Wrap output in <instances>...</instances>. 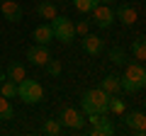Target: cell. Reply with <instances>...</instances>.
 Returning a JSON list of instances; mask_svg holds the SVG:
<instances>
[{"instance_id": "cell-23", "label": "cell", "mask_w": 146, "mask_h": 136, "mask_svg": "<svg viewBox=\"0 0 146 136\" xmlns=\"http://www.w3.org/2000/svg\"><path fill=\"white\" fill-rule=\"evenodd\" d=\"M44 68H46V73L49 75H61V61H56V58H49L46 63H44Z\"/></svg>"}, {"instance_id": "cell-22", "label": "cell", "mask_w": 146, "mask_h": 136, "mask_svg": "<svg viewBox=\"0 0 146 136\" xmlns=\"http://www.w3.org/2000/svg\"><path fill=\"white\" fill-rule=\"evenodd\" d=\"M61 129H63V126H61V121H58V119H46V124H44V134H49V136H56V134H61Z\"/></svg>"}, {"instance_id": "cell-13", "label": "cell", "mask_w": 146, "mask_h": 136, "mask_svg": "<svg viewBox=\"0 0 146 136\" xmlns=\"http://www.w3.org/2000/svg\"><path fill=\"white\" fill-rule=\"evenodd\" d=\"M88 134L90 136H110V134H115V121L110 119L107 114H102V117H100V121L88 131Z\"/></svg>"}, {"instance_id": "cell-25", "label": "cell", "mask_w": 146, "mask_h": 136, "mask_svg": "<svg viewBox=\"0 0 146 136\" xmlns=\"http://www.w3.org/2000/svg\"><path fill=\"white\" fill-rule=\"evenodd\" d=\"M3 80H5V73H3V71H0V83H3Z\"/></svg>"}, {"instance_id": "cell-9", "label": "cell", "mask_w": 146, "mask_h": 136, "mask_svg": "<svg viewBox=\"0 0 146 136\" xmlns=\"http://www.w3.org/2000/svg\"><path fill=\"white\" fill-rule=\"evenodd\" d=\"M80 46H83L85 53H90V56H98V53L105 49V39L98 37V34H90V32H88V34L83 37V42H80Z\"/></svg>"}, {"instance_id": "cell-3", "label": "cell", "mask_w": 146, "mask_h": 136, "mask_svg": "<svg viewBox=\"0 0 146 136\" xmlns=\"http://www.w3.org/2000/svg\"><path fill=\"white\" fill-rule=\"evenodd\" d=\"M17 97L25 102V105H39L44 100V88L36 80H29V78H22L17 83Z\"/></svg>"}, {"instance_id": "cell-14", "label": "cell", "mask_w": 146, "mask_h": 136, "mask_svg": "<svg viewBox=\"0 0 146 136\" xmlns=\"http://www.w3.org/2000/svg\"><path fill=\"white\" fill-rule=\"evenodd\" d=\"M5 78H7V80H15V83H20L22 78H27V68H25V63H20V61H10V66L5 68Z\"/></svg>"}, {"instance_id": "cell-12", "label": "cell", "mask_w": 146, "mask_h": 136, "mask_svg": "<svg viewBox=\"0 0 146 136\" xmlns=\"http://www.w3.org/2000/svg\"><path fill=\"white\" fill-rule=\"evenodd\" d=\"M32 39H34L36 44H44V46H49V44L54 42V29H51V24H39V27H34V32H32Z\"/></svg>"}, {"instance_id": "cell-19", "label": "cell", "mask_w": 146, "mask_h": 136, "mask_svg": "<svg viewBox=\"0 0 146 136\" xmlns=\"http://www.w3.org/2000/svg\"><path fill=\"white\" fill-rule=\"evenodd\" d=\"M131 53H134L136 61H144L146 58V44H144V37H136L134 44H131Z\"/></svg>"}, {"instance_id": "cell-24", "label": "cell", "mask_w": 146, "mask_h": 136, "mask_svg": "<svg viewBox=\"0 0 146 136\" xmlns=\"http://www.w3.org/2000/svg\"><path fill=\"white\" fill-rule=\"evenodd\" d=\"M73 29H76V34L85 37V34L90 32V20H78V24H73Z\"/></svg>"}, {"instance_id": "cell-18", "label": "cell", "mask_w": 146, "mask_h": 136, "mask_svg": "<svg viewBox=\"0 0 146 136\" xmlns=\"http://www.w3.org/2000/svg\"><path fill=\"white\" fill-rule=\"evenodd\" d=\"M0 95H3V97H7V100H15V97H17V83L5 78L3 83H0Z\"/></svg>"}, {"instance_id": "cell-20", "label": "cell", "mask_w": 146, "mask_h": 136, "mask_svg": "<svg viewBox=\"0 0 146 136\" xmlns=\"http://www.w3.org/2000/svg\"><path fill=\"white\" fill-rule=\"evenodd\" d=\"M73 5H76L78 12H93L100 5V0H73Z\"/></svg>"}, {"instance_id": "cell-6", "label": "cell", "mask_w": 146, "mask_h": 136, "mask_svg": "<svg viewBox=\"0 0 146 136\" xmlns=\"http://www.w3.org/2000/svg\"><path fill=\"white\" fill-rule=\"evenodd\" d=\"M90 22H95L100 29H107V27L115 22V10H112V5L100 3V5L93 10V20H90Z\"/></svg>"}, {"instance_id": "cell-10", "label": "cell", "mask_w": 146, "mask_h": 136, "mask_svg": "<svg viewBox=\"0 0 146 136\" xmlns=\"http://www.w3.org/2000/svg\"><path fill=\"white\" fill-rule=\"evenodd\" d=\"M136 17H139V12H136V7H131V5H119L115 10V20H119L124 27H131L136 22Z\"/></svg>"}, {"instance_id": "cell-7", "label": "cell", "mask_w": 146, "mask_h": 136, "mask_svg": "<svg viewBox=\"0 0 146 136\" xmlns=\"http://www.w3.org/2000/svg\"><path fill=\"white\" fill-rule=\"evenodd\" d=\"M124 124L129 126V131H134L136 136L146 134V114L144 112H127L124 114Z\"/></svg>"}, {"instance_id": "cell-17", "label": "cell", "mask_w": 146, "mask_h": 136, "mask_svg": "<svg viewBox=\"0 0 146 136\" xmlns=\"http://www.w3.org/2000/svg\"><path fill=\"white\" fill-rule=\"evenodd\" d=\"M15 119V107L10 105V100L0 95V121H10Z\"/></svg>"}, {"instance_id": "cell-8", "label": "cell", "mask_w": 146, "mask_h": 136, "mask_svg": "<svg viewBox=\"0 0 146 136\" xmlns=\"http://www.w3.org/2000/svg\"><path fill=\"white\" fill-rule=\"evenodd\" d=\"M49 58H51V51H49V46H44V44H34V46L27 49V61H29L32 66H44Z\"/></svg>"}, {"instance_id": "cell-4", "label": "cell", "mask_w": 146, "mask_h": 136, "mask_svg": "<svg viewBox=\"0 0 146 136\" xmlns=\"http://www.w3.org/2000/svg\"><path fill=\"white\" fill-rule=\"evenodd\" d=\"M51 29H54V39H58V42H63V44H71L73 42V37H76V29H73V22L68 20V17H63V15H56V17H51Z\"/></svg>"}, {"instance_id": "cell-2", "label": "cell", "mask_w": 146, "mask_h": 136, "mask_svg": "<svg viewBox=\"0 0 146 136\" xmlns=\"http://www.w3.org/2000/svg\"><path fill=\"white\" fill-rule=\"evenodd\" d=\"M110 97L102 88H93V90H85L83 97H80V107H83L85 114L90 112H98V114H107L110 112Z\"/></svg>"}, {"instance_id": "cell-1", "label": "cell", "mask_w": 146, "mask_h": 136, "mask_svg": "<svg viewBox=\"0 0 146 136\" xmlns=\"http://www.w3.org/2000/svg\"><path fill=\"white\" fill-rule=\"evenodd\" d=\"M124 75L119 78V88L124 92H139L141 88L146 85V68L141 61H134V63H124Z\"/></svg>"}, {"instance_id": "cell-28", "label": "cell", "mask_w": 146, "mask_h": 136, "mask_svg": "<svg viewBox=\"0 0 146 136\" xmlns=\"http://www.w3.org/2000/svg\"><path fill=\"white\" fill-rule=\"evenodd\" d=\"M0 3H3V0H0Z\"/></svg>"}, {"instance_id": "cell-26", "label": "cell", "mask_w": 146, "mask_h": 136, "mask_svg": "<svg viewBox=\"0 0 146 136\" xmlns=\"http://www.w3.org/2000/svg\"><path fill=\"white\" fill-rule=\"evenodd\" d=\"M100 3H117V0H100Z\"/></svg>"}, {"instance_id": "cell-21", "label": "cell", "mask_w": 146, "mask_h": 136, "mask_svg": "<svg viewBox=\"0 0 146 136\" xmlns=\"http://www.w3.org/2000/svg\"><path fill=\"white\" fill-rule=\"evenodd\" d=\"M110 61L115 63V66H124V63H127V51L119 49V46H115L112 51H110Z\"/></svg>"}, {"instance_id": "cell-16", "label": "cell", "mask_w": 146, "mask_h": 136, "mask_svg": "<svg viewBox=\"0 0 146 136\" xmlns=\"http://www.w3.org/2000/svg\"><path fill=\"white\" fill-rule=\"evenodd\" d=\"M36 15L42 17V20H51V17H56V3H46V0H42L39 5H36Z\"/></svg>"}, {"instance_id": "cell-11", "label": "cell", "mask_w": 146, "mask_h": 136, "mask_svg": "<svg viewBox=\"0 0 146 136\" xmlns=\"http://www.w3.org/2000/svg\"><path fill=\"white\" fill-rule=\"evenodd\" d=\"M22 7L20 3H15V0H3V17H5L7 22H22Z\"/></svg>"}, {"instance_id": "cell-27", "label": "cell", "mask_w": 146, "mask_h": 136, "mask_svg": "<svg viewBox=\"0 0 146 136\" xmlns=\"http://www.w3.org/2000/svg\"><path fill=\"white\" fill-rule=\"evenodd\" d=\"M46 3H54V0H46Z\"/></svg>"}, {"instance_id": "cell-15", "label": "cell", "mask_w": 146, "mask_h": 136, "mask_svg": "<svg viewBox=\"0 0 146 136\" xmlns=\"http://www.w3.org/2000/svg\"><path fill=\"white\" fill-rule=\"evenodd\" d=\"M100 88H102L107 95H117V92H122V88H119V75H105L102 83H100Z\"/></svg>"}, {"instance_id": "cell-5", "label": "cell", "mask_w": 146, "mask_h": 136, "mask_svg": "<svg viewBox=\"0 0 146 136\" xmlns=\"http://www.w3.org/2000/svg\"><path fill=\"white\" fill-rule=\"evenodd\" d=\"M58 121H61L63 129H71V131H80L85 124V117L80 110H76V107H63L61 114H58Z\"/></svg>"}]
</instances>
